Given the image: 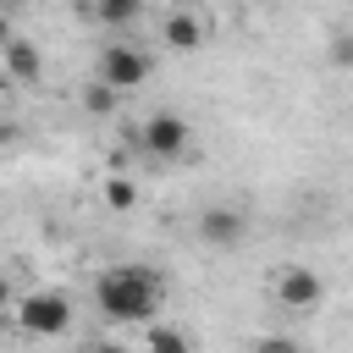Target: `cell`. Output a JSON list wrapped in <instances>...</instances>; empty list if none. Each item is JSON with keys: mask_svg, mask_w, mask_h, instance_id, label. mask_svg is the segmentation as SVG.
Listing matches in <instances>:
<instances>
[{"mask_svg": "<svg viewBox=\"0 0 353 353\" xmlns=\"http://www.w3.org/2000/svg\"><path fill=\"white\" fill-rule=\"evenodd\" d=\"M94 303H99V314L116 320V325H143V320L160 314L165 281H160V270H149V265H110V270L94 281Z\"/></svg>", "mask_w": 353, "mask_h": 353, "instance_id": "cell-1", "label": "cell"}, {"mask_svg": "<svg viewBox=\"0 0 353 353\" xmlns=\"http://www.w3.org/2000/svg\"><path fill=\"white\" fill-rule=\"evenodd\" d=\"M11 314L28 336H61L72 325V298L66 292H28V298L11 303Z\"/></svg>", "mask_w": 353, "mask_h": 353, "instance_id": "cell-2", "label": "cell"}, {"mask_svg": "<svg viewBox=\"0 0 353 353\" xmlns=\"http://www.w3.org/2000/svg\"><path fill=\"white\" fill-rule=\"evenodd\" d=\"M149 72H154V61H149L138 44H105V50H99V83H110L116 94L143 88Z\"/></svg>", "mask_w": 353, "mask_h": 353, "instance_id": "cell-3", "label": "cell"}, {"mask_svg": "<svg viewBox=\"0 0 353 353\" xmlns=\"http://www.w3.org/2000/svg\"><path fill=\"white\" fill-rule=\"evenodd\" d=\"M276 303H281L287 314H314V309L325 303V281H320V270H309V265H287V270L276 276Z\"/></svg>", "mask_w": 353, "mask_h": 353, "instance_id": "cell-4", "label": "cell"}, {"mask_svg": "<svg viewBox=\"0 0 353 353\" xmlns=\"http://www.w3.org/2000/svg\"><path fill=\"white\" fill-rule=\"evenodd\" d=\"M248 237V215L237 210V204H210V210H199V243H210V248H237Z\"/></svg>", "mask_w": 353, "mask_h": 353, "instance_id": "cell-5", "label": "cell"}, {"mask_svg": "<svg viewBox=\"0 0 353 353\" xmlns=\"http://www.w3.org/2000/svg\"><path fill=\"white\" fill-rule=\"evenodd\" d=\"M138 143H143L154 160H176V154L188 149V121L171 116V110H160V116H149V121L138 127Z\"/></svg>", "mask_w": 353, "mask_h": 353, "instance_id": "cell-6", "label": "cell"}, {"mask_svg": "<svg viewBox=\"0 0 353 353\" xmlns=\"http://www.w3.org/2000/svg\"><path fill=\"white\" fill-rule=\"evenodd\" d=\"M160 39L176 50V55H193V50H204V22L188 11V6H176L171 17H165V28H160Z\"/></svg>", "mask_w": 353, "mask_h": 353, "instance_id": "cell-7", "label": "cell"}, {"mask_svg": "<svg viewBox=\"0 0 353 353\" xmlns=\"http://www.w3.org/2000/svg\"><path fill=\"white\" fill-rule=\"evenodd\" d=\"M0 55H6V72H11L17 83H39V77H44V55H39L33 39H6Z\"/></svg>", "mask_w": 353, "mask_h": 353, "instance_id": "cell-8", "label": "cell"}, {"mask_svg": "<svg viewBox=\"0 0 353 353\" xmlns=\"http://www.w3.org/2000/svg\"><path fill=\"white\" fill-rule=\"evenodd\" d=\"M138 11H143V0H94V17H99V22H110V28L138 22Z\"/></svg>", "mask_w": 353, "mask_h": 353, "instance_id": "cell-9", "label": "cell"}, {"mask_svg": "<svg viewBox=\"0 0 353 353\" xmlns=\"http://www.w3.org/2000/svg\"><path fill=\"white\" fill-rule=\"evenodd\" d=\"M116 105H121V94H116L110 83H88V88H83V110H88V116H110Z\"/></svg>", "mask_w": 353, "mask_h": 353, "instance_id": "cell-10", "label": "cell"}, {"mask_svg": "<svg viewBox=\"0 0 353 353\" xmlns=\"http://www.w3.org/2000/svg\"><path fill=\"white\" fill-rule=\"evenodd\" d=\"M143 325H149V320H143ZM143 342L160 347V353H188V331H176V325H149Z\"/></svg>", "mask_w": 353, "mask_h": 353, "instance_id": "cell-11", "label": "cell"}, {"mask_svg": "<svg viewBox=\"0 0 353 353\" xmlns=\"http://www.w3.org/2000/svg\"><path fill=\"white\" fill-rule=\"evenodd\" d=\"M105 204L110 210H132L138 204V182L132 176H105Z\"/></svg>", "mask_w": 353, "mask_h": 353, "instance_id": "cell-12", "label": "cell"}, {"mask_svg": "<svg viewBox=\"0 0 353 353\" xmlns=\"http://www.w3.org/2000/svg\"><path fill=\"white\" fill-rule=\"evenodd\" d=\"M331 61L336 66H353V39L347 33H331Z\"/></svg>", "mask_w": 353, "mask_h": 353, "instance_id": "cell-13", "label": "cell"}, {"mask_svg": "<svg viewBox=\"0 0 353 353\" xmlns=\"http://www.w3.org/2000/svg\"><path fill=\"white\" fill-rule=\"evenodd\" d=\"M259 347L265 353H298V342H287V336H259Z\"/></svg>", "mask_w": 353, "mask_h": 353, "instance_id": "cell-14", "label": "cell"}, {"mask_svg": "<svg viewBox=\"0 0 353 353\" xmlns=\"http://www.w3.org/2000/svg\"><path fill=\"white\" fill-rule=\"evenodd\" d=\"M17 303V292H11V276H0V309H11Z\"/></svg>", "mask_w": 353, "mask_h": 353, "instance_id": "cell-15", "label": "cell"}, {"mask_svg": "<svg viewBox=\"0 0 353 353\" xmlns=\"http://www.w3.org/2000/svg\"><path fill=\"white\" fill-rule=\"evenodd\" d=\"M0 6H6V11H17V6H22V0H0Z\"/></svg>", "mask_w": 353, "mask_h": 353, "instance_id": "cell-16", "label": "cell"}]
</instances>
